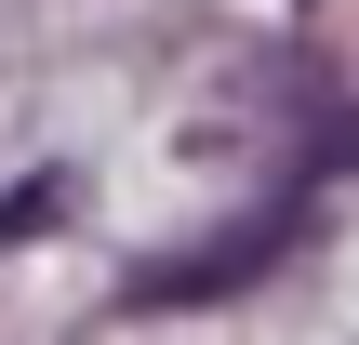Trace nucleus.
<instances>
[{"mask_svg":"<svg viewBox=\"0 0 359 345\" xmlns=\"http://www.w3.org/2000/svg\"><path fill=\"white\" fill-rule=\"evenodd\" d=\"M67 213V173H27V186H0V253L27 239V226H53Z\"/></svg>","mask_w":359,"mask_h":345,"instance_id":"1","label":"nucleus"}]
</instances>
